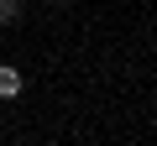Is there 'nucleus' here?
Returning a JSON list of instances; mask_svg holds the SVG:
<instances>
[{
	"mask_svg": "<svg viewBox=\"0 0 157 146\" xmlns=\"http://www.w3.org/2000/svg\"><path fill=\"white\" fill-rule=\"evenodd\" d=\"M16 16H21V0H0V26H11Z\"/></svg>",
	"mask_w": 157,
	"mask_h": 146,
	"instance_id": "2",
	"label": "nucleus"
},
{
	"mask_svg": "<svg viewBox=\"0 0 157 146\" xmlns=\"http://www.w3.org/2000/svg\"><path fill=\"white\" fill-rule=\"evenodd\" d=\"M26 89V78H21V68H11V63H0V99H16Z\"/></svg>",
	"mask_w": 157,
	"mask_h": 146,
	"instance_id": "1",
	"label": "nucleus"
}]
</instances>
